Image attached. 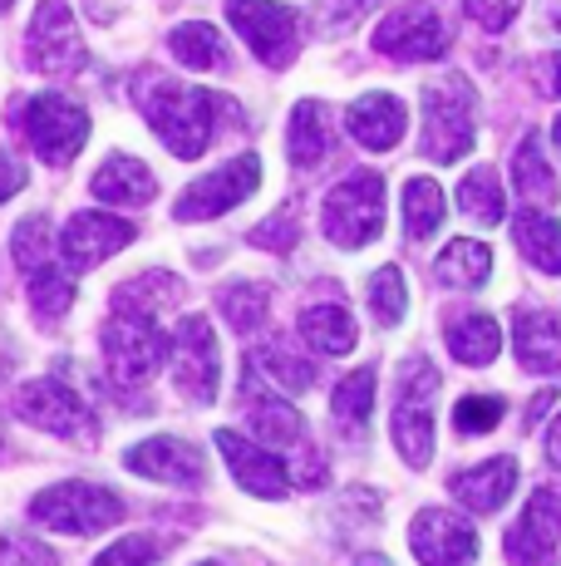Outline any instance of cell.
<instances>
[{
	"mask_svg": "<svg viewBox=\"0 0 561 566\" xmlns=\"http://www.w3.org/2000/svg\"><path fill=\"white\" fill-rule=\"evenodd\" d=\"M512 345H517V365L532 369V375H557L561 369V321L552 311H517Z\"/></svg>",
	"mask_w": 561,
	"mask_h": 566,
	"instance_id": "22",
	"label": "cell"
},
{
	"mask_svg": "<svg viewBox=\"0 0 561 566\" xmlns=\"http://www.w3.org/2000/svg\"><path fill=\"white\" fill-rule=\"evenodd\" d=\"M178 296H182V281L163 276V271H148V276H138V281H128V286H118V291H114V306L158 315L163 306H172Z\"/></svg>",
	"mask_w": 561,
	"mask_h": 566,
	"instance_id": "35",
	"label": "cell"
},
{
	"mask_svg": "<svg viewBox=\"0 0 561 566\" xmlns=\"http://www.w3.org/2000/svg\"><path fill=\"white\" fill-rule=\"evenodd\" d=\"M458 207L473 217V222H483V227L502 222L507 202H502V182H498V172H493V168H473L468 178L458 182Z\"/></svg>",
	"mask_w": 561,
	"mask_h": 566,
	"instance_id": "33",
	"label": "cell"
},
{
	"mask_svg": "<svg viewBox=\"0 0 561 566\" xmlns=\"http://www.w3.org/2000/svg\"><path fill=\"white\" fill-rule=\"evenodd\" d=\"M517 488V463L512 459H488L478 468H463L448 478V493L458 497L468 513H498Z\"/></svg>",
	"mask_w": 561,
	"mask_h": 566,
	"instance_id": "21",
	"label": "cell"
},
{
	"mask_svg": "<svg viewBox=\"0 0 561 566\" xmlns=\"http://www.w3.org/2000/svg\"><path fill=\"white\" fill-rule=\"evenodd\" d=\"M172 355V340L158 331V315L148 311H128L114 306V315L104 321V365L118 385H144L154 379V369Z\"/></svg>",
	"mask_w": 561,
	"mask_h": 566,
	"instance_id": "4",
	"label": "cell"
},
{
	"mask_svg": "<svg viewBox=\"0 0 561 566\" xmlns=\"http://www.w3.org/2000/svg\"><path fill=\"white\" fill-rule=\"evenodd\" d=\"M409 547L419 566H473L478 562V532L453 507H424L409 522Z\"/></svg>",
	"mask_w": 561,
	"mask_h": 566,
	"instance_id": "16",
	"label": "cell"
},
{
	"mask_svg": "<svg viewBox=\"0 0 561 566\" xmlns=\"http://www.w3.org/2000/svg\"><path fill=\"white\" fill-rule=\"evenodd\" d=\"M507 562L512 566H557L561 552V488H537L522 517L507 527Z\"/></svg>",
	"mask_w": 561,
	"mask_h": 566,
	"instance_id": "14",
	"label": "cell"
},
{
	"mask_svg": "<svg viewBox=\"0 0 561 566\" xmlns=\"http://www.w3.org/2000/svg\"><path fill=\"white\" fill-rule=\"evenodd\" d=\"M256 365H262L280 389H290V395L316 385V365H310L306 355H296L290 345H266V350H256Z\"/></svg>",
	"mask_w": 561,
	"mask_h": 566,
	"instance_id": "37",
	"label": "cell"
},
{
	"mask_svg": "<svg viewBox=\"0 0 561 566\" xmlns=\"http://www.w3.org/2000/svg\"><path fill=\"white\" fill-rule=\"evenodd\" d=\"M512 182H517V192H522V198H532V202H557L561 198V192H557V172L547 168L542 138H537V134H527L522 144H517V154H512Z\"/></svg>",
	"mask_w": 561,
	"mask_h": 566,
	"instance_id": "31",
	"label": "cell"
},
{
	"mask_svg": "<svg viewBox=\"0 0 561 566\" xmlns=\"http://www.w3.org/2000/svg\"><path fill=\"white\" fill-rule=\"evenodd\" d=\"M547 463L561 468V413L552 419V429H547Z\"/></svg>",
	"mask_w": 561,
	"mask_h": 566,
	"instance_id": "46",
	"label": "cell"
},
{
	"mask_svg": "<svg viewBox=\"0 0 561 566\" xmlns=\"http://www.w3.org/2000/svg\"><path fill=\"white\" fill-rule=\"evenodd\" d=\"M438 389V369L428 360H404L399 369V395H394V449L404 453L409 468H424L434 459V413H428V399Z\"/></svg>",
	"mask_w": 561,
	"mask_h": 566,
	"instance_id": "9",
	"label": "cell"
},
{
	"mask_svg": "<svg viewBox=\"0 0 561 566\" xmlns=\"http://www.w3.org/2000/svg\"><path fill=\"white\" fill-rule=\"evenodd\" d=\"M448 45L453 40H448L444 20H438L424 0L390 10V15L380 20V30H374V50L390 54V60H404V64L438 60V54H448Z\"/></svg>",
	"mask_w": 561,
	"mask_h": 566,
	"instance_id": "15",
	"label": "cell"
},
{
	"mask_svg": "<svg viewBox=\"0 0 561 566\" xmlns=\"http://www.w3.org/2000/svg\"><path fill=\"white\" fill-rule=\"evenodd\" d=\"M138 237L134 222L124 217H109V212H74L60 232V252H64V266L70 271H94L99 261H109L114 252H124L128 242Z\"/></svg>",
	"mask_w": 561,
	"mask_h": 566,
	"instance_id": "17",
	"label": "cell"
},
{
	"mask_svg": "<svg viewBox=\"0 0 561 566\" xmlns=\"http://www.w3.org/2000/svg\"><path fill=\"white\" fill-rule=\"evenodd\" d=\"M15 266L25 271L30 306L40 311V325H55L64 311L74 306V281L70 271H60V261L50 256V217L35 212L15 227Z\"/></svg>",
	"mask_w": 561,
	"mask_h": 566,
	"instance_id": "7",
	"label": "cell"
},
{
	"mask_svg": "<svg viewBox=\"0 0 561 566\" xmlns=\"http://www.w3.org/2000/svg\"><path fill=\"white\" fill-rule=\"evenodd\" d=\"M354 566H390L380 557V552H360V557H354Z\"/></svg>",
	"mask_w": 561,
	"mask_h": 566,
	"instance_id": "49",
	"label": "cell"
},
{
	"mask_svg": "<svg viewBox=\"0 0 561 566\" xmlns=\"http://www.w3.org/2000/svg\"><path fill=\"white\" fill-rule=\"evenodd\" d=\"M256 182H262V158L236 154L232 163H222L218 172L192 182V188L178 198V207H172V217H178V222H212V217L232 212V207H242L252 198Z\"/></svg>",
	"mask_w": 561,
	"mask_h": 566,
	"instance_id": "13",
	"label": "cell"
},
{
	"mask_svg": "<svg viewBox=\"0 0 561 566\" xmlns=\"http://www.w3.org/2000/svg\"><path fill=\"white\" fill-rule=\"evenodd\" d=\"M370 409H374V369H354L350 379H340L336 385V399H330V413H336V423L345 433H364V423H370Z\"/></svg>",
	"mask_w": 561,
	"mask_h": 566,
	"instance_id": "32",
	"label": "cell"
},
{
	"mask_svg": "<svg viewBox=\"0 0 561 566\" xmlns=\"http://www.w3.org/2000/svg\"><path fill=\"white\" fill-rule=\"evenodd\" d=\"M124 468L138 478H154V483H172V488H202V478H208L202 449L188 439H172V433H154V439L134 443L124 453Z\"/></svg>",
	"mask_w": 561,
	"mask_h": 566,
	"instance_id": "18",
	"label": "cell"
},
{
	"mask_svg": "<svg viewBox=\"0 0 561 566\" xmlns=\"http://www.w3.org/2000/svg\"><path fill=\"white\" fill-rule=\"evenodd\" d=\"M0 566H60V562H55V552H50L45 542L6 532V537H0Z\"/></svg>",
	"mask_w": 561,
	"mask_h": 566,
	"instance_id": "41",
	"label": "cell"
},
{
	"mask_svg": "<svg viewBox=\"0 0 561 566\" xmlns=\"http://www.w3.org/2000/svg\"><path fill=\"white\" fill-rule=\"evenodd\" d=\"M507 405L498 395H463L458 405H453V423H458V433H493L502 423Z\"/></svg>",
	"mask_w": 561,
	"mask_h": 566,
	"instance_id": "39",
	"label": "cell"
},
{
	"mask_svg": "<svg viewBox=\"0 0 561 566\" xmlns=\"http://www.w3.org/2000/svg\"><path fill=\"white\" fill-rule=\"evenodd\" d=\"M512 242H517V252L532 261L537 271L561 276V222H557V217L537 212V207L517 212L512 217Z\"/></svg>",
	"mask_w": 561,
	"mask_h": 566,
	"instance_id": "26",
	"label": "cell"
},
{
	"mask_svg": "<svg viewBox=\"0 0 561 566\" xmlns=\"http://www.w3.org/2000/svg\"><path fill=\"white\" fill-rule=\"evenodd\" d=\"M15 128L30 148L40 154V163L64 168L80 158V148L89 144V114L64 94H30L15 99Z\"/></svg>",
	"mask_w": 561,
	"mask_h": 566,
	"instance_id": "2",
	"label": "cell"
},
{
	"mask_svg": "<svg viewBox=\"0 0 561 566\" xmlns=\"http://www.w3.org/2000/svg\"><path fill=\"white\" fill-rule=\"evenodd\" d=\"M266 311H272V291L256 286V281H242V286H226L222 291V315L232 331L252 335L256 325L266 321Z\"/></svg>",
	"mask_w": 561,
	"mask_h": 566,
	"instance_id": "36",
	"label": "cell"
},
{
	"mask_svg": "<svg viewBox=\"0 0 561 566\" xmlns=\"http://www.w3.org/2000/svg\"><path fill=\"white\" fill-rule=\"evenodd\" d=\"M30 517H35L40 527L70 532V537H94V532L124 522V497L109 493V488H99V483L70 478V483H55V488L30 497Z\"/></svg>",
	"mask_w": 561,
	"mask_h": 566,
	"instance_id": "5",
	"label": "cell"
},
{
	"mask_svg": "<svg viewBox=\"0 0 561 566\" xmlns=\"http://www.w3.org/2000/svg\"><path fill=\"white\" fill-rule=\"evenodd\" d=\"M134 104L138 114L148 118L158 138L168 144L172 158H202L218 134V118L222 114H236V104H226L222 94L212 90H192V84H178L158 70H144L134 74Z\"/></svg>",
	"mask_w": 561,
	"mask_h": 566,
	"instance_id": "1",
	"label": "cell"
},
{
	"mask_svg": "<svg viewBox=\"0 0 561 566\" xmlns=\"http://www.w3.org/2000/svg\"><path fill=\"white\" fill-rule=\"evenodd\" d=\"M172 54H178L188 70H226V64H232L226 35H218V30L202 25V20L172 30Z\"/></svg>",
	"mask_w": 561,
	"mask_h": 566,
	"instance_id": "29",
	"label": "cell"
},
{
	"mask_svg": "<svg viewBox=\"0 0 561 566\" xmlns=\"http://www.w3.org/2000/svg\"><path fill=\"white\" fill-rule=\"evenodd\" d=\"M552 138H557V154H561V114H557V124H552Z\"/></svg>",
	"mask_w": 561,
	"mask_h": 566,
	"instance_id": "50",
	"label": "cell"
},
{
	"mask_svg": "<svg viewBox=\"0 0 561 566\" xmlns=\"http://www.w3.org/2000/svg\"><path fill=\"white\" fill-rule=\"evenodd\" d=\"M94 198L109 207H148L154 202V172L144 168L134 154H114L94 172Z\"/></svg>",
	"mask_w": 561,
	"mask_h": 566,
	"instance_id": "23",
	"label": "cell"
},
{
	"mask_svg": "<svg viewBox=\"0 0 561 566\" xmlns=\"http://www.w3.org/2000/svg\"><path fill=\"white\" fill-rule=\"evenodd\" d=\"M226 20L266 70H290L300 54V10L280 0H226Z\"/></svg>",
	"mask_w": 561,
	"mask_h": 566,
	"instance_id": "8",
	"label": "cell"
},
{
	"mask_svg": "<svg viewBox=\"0 0 561 566\" xmlns=\"http://www.w3.org/2000/svg\"><path fill=\"white\" fill-rule=\"evenodd\" d=\"M10 6H15V0H0V15H6V10H10Z\"/></svg>",
	"mask_w": 561,
	"mask_h": 566,
	"instance_id": "51",
	"label": "cell"
},
{
	"mask_svg": "<svg viewBox=\"0 0 561 566\" xmlns=\"http://www.w3.org/2000/svg\"><path fill=\"white\" fill-rule=\"evenodd\" d=\"M172 379H178L182 399L192 405H212L222 389V350L218 335H212V321L202 311H188L172 335Z\"/></svg>",
	"mask_w": 561,
	"mask_h": 566,
	"instance_id": "10",
	"label": "cell"
},
{
	"mask_svg": "<svg viewBox=\"0 0 561 566\" xmlns=\"http://www.w3.org/2000/svg\"><path fill=\"white\" fill-rule=\"evenodd\" d=\"M542 70H547V80H542V84H547V94H561V54H552V60H547Z\"/></svg>",
	"mask_w": 561,
	"mask_h": 566,
	"instance_id": "47",
	"label": "cell"
},
{
	"mask_svg": "<svg viewBox=\"0 0 561 566\" xmlns=\"http://www.w3.org/2000/svg\"><path fill=\"white\" fill-rule=\"evenodd\" d=\"M488 271H493V252L483 242H473V237L448 242L444 256H438V281H444V286L473 291V286H483V281H488Z\"/></svg>",
	"mask_w": 561,
	"mask_h": 566,
	"instance_id": "30",
	"label": "cell"
},
{
	"mask_svg": "<svg viewBox=\"0 0 561 566\" xmlns=\"http://www.w3.org/2000/svg\"><path fill=\"white\" fill-rule=\"evenodd\" d=\"M542 20H547V30L561 35V0H542Z\"/></svg>",
	"mask_w": 561,
	"mask_h": 566,
	"instance_id": "48",
	"label": "cell"
},
{
	"mask_svg": "<svg viewBox=\"0 0 561 566\" xmlns=\"http://www.w3.org/2000/svg\"><path fill=\"white\" fill-rule=\"evenodd\" d=\"M198 566H222V562H198Z\"/></svg>",
	"mask_w": 561,
	"mask_h": 566,
	"instance_id": "52",
	"label": "cell"
},
{
	"mask_svg": "<svg viewBox=\"0 0 561 566\" xmlns=\"http://www.w3.org/2000/svg\"><path fill=\"white\" fill-rule=\"evenodd\" d=\"M517 10H522V0H463V15H468L473 25L493 30V35H502V30L512 25Z\"/></svg>",
	"mask_w": 561,
	"mask_h": 566,
	"instance_id": "42",
	"label": "cell"
},
{
	"mask_svg": "<svg viewBox=\"0 0 561 566\" xmlns=\"http://www.w3.org/2000/svg\"><path fill=\"white\" fill-rule=\"evenodd\" d=\"M404 227L414 242H428V237L444 227V192H438V182L414 178L404 188Z\"/></svg>",
	"mask_w": 561,
	"mask_h": 566,
	"instance_id": "34",
	"label": "cell"
},
{
	"mask_svg": "<svg viewBox=\"0 0 561 566\" xmlns=\"http://www.w3.org/2000/svg\"><path fill=\"white\" fill-rule=\"evenodd\" d=\"M20 188H25V163H15L0 148V202H10Z\"/></svg>",
	"mask_w": 561,
	"mask_h": 566,
	"instance_id": "45",
	"label": "cell"
},
{
	"mask_svg": "<svg viewBox=\"0 0 561 566\" xmlns=\"http://www.w3.org/2000/svg\"><path fill=\"white\" fill-rule=\"evenodd\" d=\"M246 419H252V429L262 433V443H272V449H306V419H300V409L290 405V399L252 395L246 399Z\"/></svg>",
	"mask_w": 561,
	"mask_h": 566,
	"instance_id": "25",
	"label": "cell"
},
{
	"mask_svg": "<svg viewBox=\"0 0 561 566\" xmlns=\"http://www.w3.org/2000/svg\"><path fill=\"white\" fill-rule=\"evenodd\" d=\"M380 6V0H330V10H326V25L330 30H350L360 15H370V10Z\"/></svg>",
	"mask_w": 561,
	"mask_h": 566,
	"instance_id": "44",
	"label": "cell"
},
{
	"mask_svg": "<svg viewBox=\"0 0 561 566\" xmlns=\"http://www.w3.org/2000/svg\"><path fill=\"white\" fill-rule=\"evenodd\" d=\"M478 99H473V84L448 74V80L424 84V134H419V148L434 163H458L478 138Z\"/></svg>",
	"mask_w": 561,
	"mask_h": 566,
	"instance_id": "3",
	"label": "cell"
},
{
	"mask_svg": "<svg viewBox=\"0 0 561 566\" xmlns=\"http://www.w3.org/2000/svg\"><path fill=\"white\" fill-rule=\"evenodd\" d=\"M290 163L296 168H316L330 154V114L320 99H300L296 114H290V134H286Z\"/></svg>",
	"mask_w": 561,
	"mask_h": 566,
	"instance_id": "27",
	"label": "cell"
},
{
	"mask_svg": "<svg viewBox=\"0 0 561 566\" xmlns=\"http://www.w3.org/2000/svg\"><path fill=\"white\" fill-rule=\"evenodd\" d=\"M300 335H306V345L320 355L354 350V321L345 306H306L300 311Z\"/></svg>",
	"mask_w": 561,
	"mask_h": 566,
	"instance_id": "28",
	"label": "cell"
},
{
	"mask_svg": "<svg viewBox=\"0 0 561 566\" xmlns=\"http://www.w3.org/2000/svg\"><path fill=\"white\" fill-rule=\"evenodd\" d=\"M218 449H222L226 468H232V478H236V483H242L252 497H272V503H280V497L290 493L286 463H280L272 449H262V443L242 439L236 429H218Z\"/></svg>",
	"mask_w": 561,
	"mask_h": 566,
	"instance_id": "19",
	"label": "cell"
},
{
	"mask_svg": "<svg viewBox=\"0 0 561 566\" xmlns=\"http://www.w3.org/2000/svg\"><path fill=\"white\" fill-rule=\"evenodd\" d=\"M252 242L272 247V252H290V247H296V207H280L276 217H266V222L252 232Z\"/></svg>",
	"mask_w": 561,
	"mask_h": 566,
	"instance_id": "43",
	"label": "cell"
},
{
	"mask_svg": "<svg viewBox=\"0 0 561 566\" xmlns=\"http://www.w3.org/2000/svg\"><path fill=\"white\" fill-rule=\"evenodd\" d=\"M409 306V291H404V271L399 266H380L370 276V311L380 315V325H399Z\"/></svg>",
	"mask_w": 561,
	"mask_h": 566,
	"instance_id": "38",
	"label": "cell"
},
{
	"mask_svg": "<svg viewBox=\"0 0 561 566\" xmlns=\"http://www.w3.org/2000/svg\"><path fill=\"white\" fill-rule=\"evenodd\" d=\"M345 128H350V138L360 148H370V154H390L409 128L404 99H394V94H364V99H354L350 108H345Z\"/></svg>",
	"mask_w": 561,
	"mask_h": 566,
	"instance_id": "20",
	"label": "cell"
},
{
	"mask_svg": "<svg viewBox=\"0 0 561 566\" xmlns=\"http://www.w3.org/2000/svg\"><path fill=\"white\" fill-rule=\"evenodd\" d=\"M30 64L50 80H70L89 64V50H84V35L74 30V15H70V0H40L35 20H30Z\"/></svg>",
	"mask_w": 561,
	"mask_h": 566,
	"instance_id": "12",
	"label": "cell"
},
{
	"mask_svg": "<svg viewBox=\"0 0 561 566\" xmlns=\"http://www.w3.org/2000/svg\"><path fill=\"white\" fill-rule=\"evenodd\" d=\"M15 413L30 419L35 429L60 433V439H74V443L99 439V419H94V409L80 399V389L60 385V379H35V385H25L15 395Z\"/></svg>",
	"mask_w": 561,
	"mask_h": 566,
	"instance_id": "11",
	"label": "cell"
},
{
	"mask_svg": "<svg viewBox=\"0 0 561 566\" xmlns=\"http://www.w3.org/2000/svg\"><path fill=\"white\" fill-rule=\"evenodd\" d=\"M163 542L148 537V532H138V537H124L114 542V547H104L99 557H94V566H158L163 562Z\"/></svg>",
	"mask_w": 561,
	"mask_h": 566,
	"instance_id": "40",
	"label": "cell"
},
{
	"mask_svg": "<svg viewBox=\"0 0 561 566\" xmlns=\"http://www.w3.org/2000/svg\"><path fill=\"white\" fill-rule=\"evenodd\" d=\"M320 227L345 252H360L384 232V178L380 172H350L345 182L326 192Z\"/></svg>",
	"mask_w": 561,
	"mask_h": 566,
	"instance_id": "6",
	"label": "cell"
},
{
	"mask_svg": "<svg viewBox=\"0 0 561 566\" xmlns=\"http://www.w3.org/2000/svg\"><path fill=\"white\" fill-rule=\"evenodd\" d=\"M444 340H448V350L458 355L463 365H493V360H498V350H502L498 321H493V315H483V311L448 315V321H444Z\"/></svg>",
	"mask_w": 561,
	"mask_h": 566,
	"instance_id": "24",
	"label": "cell"
}]
</instances>
